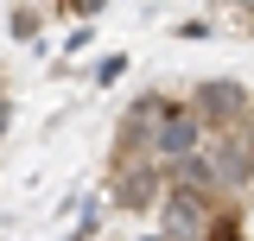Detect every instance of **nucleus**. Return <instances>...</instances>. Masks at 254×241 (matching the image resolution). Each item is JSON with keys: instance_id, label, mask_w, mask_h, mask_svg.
<instances>
[{"instance_id": "nucleus-9", "label": "nucleus", "mask_w": 254, "mask_h": 241, "mask_svg": "<svg viewBox=\"0 0 254 241\" xmlns=\"http://www.w3.org/2000/svg\"><path fill=\"white\" fill-rule=\"evenodd\" d=\"M102 6H108V0H58V13H64V19H95Z\"/></svg>"}, {"instance_id": "nucleus-2", "label": "nucleus", "mask_w": 254, "mask_h": 241, "mask_svg": "<svg viewBox=\"0 0 254 241\" xmlns=\"http://www.w3.org/2000/svg\"><path fill=\"white\" fill-rule=\"evenodd\" d=\"M229 203V190H185V184H165V203H159V235L165 241H203L210 216Z\"/></svg>"}, {"instance_id": "nucleus-1", "label": "nucleus", "mask_w": 254, "mask_h": 241, "mask_svg": "<svg viewBox=\"0 0 254 241\" xmlns=\"http://www.w3.org/2000/svg\"><path fill=\"white\" fill-rule=\"evenodd\" d=\"M185 108L197 115V127H203V133H229V127L254 120V102H248V89H242L235 76H203V83H190Z\"/></svg>"}, {"instance_id": "nucleus-11", "label": "nucleus", "mask_w": 254, "mask_h": 241, "mask_svg": "<svg viewBox=\"0 0 254 241\" xmlns=\"http://www.w3.org/2000/svg\"><path fill=\"white\" fill-rule=\"evenodd\" d=\"M210 32H216L210 19H185V26H178V38H210Z\"/></svg>"}, {"instance_id": "nucleus-10", "label": "nucleus", "mask_w": 254, "mask_h": 241, "mask_svg": "<svg viewBox=\"0 0 254 241\" xmlns=\"http://www.w3.org/2000/svg\"><path fill=\"white\" fill-rule=\"evenodd\" d=\"M121 70H127V58H102L95 63V83H121Z\"/></svg>"}, {"instance_id": "nucleus-8", "label": "nucleus", "mask_w": 254, "mask_h": 241, "mask_svg": "<svg viewBox=\"0 0 254 241\" xmlns=\"http://www.w3.org/2000/svg\"><path fill=\"white\" fill-rule=\"evenodd\" d=\"M6 32H13V38H32V32H38V6H13Z\"/></svg>"}, {"instance_id": "nucleus-12", "label": "nucleus", "mask_w": 254, "mask_h": 241, "mask_svg": "<svg viewBox=\"0 0 254 241\" xmlns=\"http://www.w3.org/2000/svg\"><path fill=\"white\" fill-rule=\"evenodd\" d=\"M6 115H13V102H6V95H0V133H6Z\"/></svg>"}, {"instance_id": "nucleus-3", "label": "nucleus", "mask_w": 254, "mask_h": 241, "mask_svg": "<svg viewBox=\"0 0 254 241\" xmlns=\"http://www.w3.org/2000/svg\"><path fill=\"white\" fill-rule=\"evenodd\" d=\"M108 203L127 216H153L165 203V165L159 159H133V165H108Z\"/></svg>"}, {"instance_id": "nucleus-4", "label": "nucleus", "mask_w": 254, "mask_h": 241, "mask_svg": "<svg viewBox=\"0 0 254 241\" xmlns=\"http://www.w3.org/2000/svg\"><path fill=\"white\" fill-rule=\"evenodd\" d=\"M165 108H172V95H159V89L133 95V102H127V115H121V127H115V159H108V165H133V159H153L159 115H165Z\"/></svg>"}, {"instance_id": "nucleus-6", "label": "nucleus", "mask_w": 254, "mask_h": 241, "mask_svg": "<svg viewBox=\"0 0 254 241\" xmlns=\"http://www.w3.org/2000/svg\"><path fill=\"white\" fill-rule=\"evenodd\" d=\"M203 127H197V115H190L185 102H172L165 115H159V140H153V159L159 165H172V159H185V152H203Z\"/></svg>"}, {"instance_id": "nucleus-5", "label": "nucleus", "mask_w": 254, "mask_h": 241, "mask_svg": "<svg viewBox=\"0 0 254 241\" xmlns=\"http://www.w3.org/2000/svg\"><path fill=\"white\" fill-rule=\"evenodd\" d=\"M203 152H210V165L222 172V184H229V190H235V184H254V120L229 127V133H210V140H203Z\"/></svg>"}, {"instance_id": "nucleus-7", "label": "nucleus", "mask_w": 254, "mask_h": 241, "mask_svg": "<svg viewBox=\"0 0 254 241\" xmlns=\"http://www.w3.org/2000/svg\"><path fill=\"white\" fill-rule=\"evenodd\" d=\"M216 19H222V32H229V26L254 32V0H216Z\"/></svg>"}]
</instances>
